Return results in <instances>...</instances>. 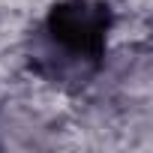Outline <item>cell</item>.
Here are the masks:
<instances>
[{
    "label": "cell",
    "instance_id": "1",
    "mask_svg": "<svg viewBox=\"0 0 153 153\" xmlns=\"http://www.w3.org/2000/svg\"><path fill=\"white\" fill-rule=\"evenodd\" d=\"M111 15L96 0H63L48 15L51 42L72 60H99L108 45Z\"/></svg>",
    "mask_w": 153,
    "mask_h": 153
}]
</instances>
